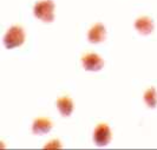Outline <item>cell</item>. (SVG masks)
<instances>
[{
	"mask_svg": "<svg viewBox=\"0 0 157 150\" xmlns=\"http://www.w3.org/2000/svg\"><path fill=\"white\" fill-rule=\"evenodd\" d=\"M144 102L147 104V106L150 109H155L157 106V91L155 87H149L145 92H144Z\"/></svg>",
	"mask_w": 157,
	"mask_h": 150,
	"instance_id": "9c48e42d",
	"label": "cell"
},
{
	"mask_svg": "<svg viewBox=\"0 0 157 150\" xmlns=\"http://www.w3.org/2000/svg\"><path fill=\"white\" fill-rule=\"evenodd\" d=\"M52 122L48 118H44V117H40V118H36L32 123V133L34 135H45L47 133L51 131L52 129Z\"/></svg>",
	"mask_w": 157,
	"mask_h": 150,
	"instance_id": "52a82bcc",
	"label": "cell"
},
{
	"mask_svg": "<svg viewBox=\"0 0 157 150\" xmlns=\"http://www.w3.org/2000/svg\"><path fill=\"white\" fill-rule=\"evenodd\" d=\"M25 41V32L19 25H13L7 30L4 36V45L8 50L21 46Z\"/></svg>",
	"mask_w": 157,
	"mask_h": 150,
	"instance_id": "7a4b0ae2",
	"label": "cell"
},
{
	"mask_svg": "<svg viewBox=\"0 0 157 150\" xmlns=\"http://www.w3.org/2000/svg\"><path fill=\"white\" fill-rule=\"evenodd\" d=\"M135 29L138 33H141L143 36H148L154 32L155 24L150 17H140L135 21Z\"/></svg>",
	"mask_w": 157,
	"mask_h": 150,
	"instance_id": "8992f818",
	"label": "cell"
},
{
	"mask_svg": "<svg viewBox=\"0 0 157 150\" xmlns=\"http://www.w3.org/2000/svg\"><path fill=\"white\" fill-rule=\"evenodd\" d=\"M55 2L52 0H41L33 7V14L44 23H52L55 20Z\"/></svg>",
	"mask_w": 157,
	"mask_h": 150,
	"instance_id": "6da1fadb",
	"label": "cell"
},
{
	"mask_svg": "<svg viewBox=\"0 0 157 150\" xmlns=\"http://www.w3.org/2000/svg\"><path fill=\"white\" fill-rule=\"evenodd\" d=\"M82 64H83V67L86 70V71H99L102 70L103 66H104V60L102 59V57L97 53H86L82 58Z\"/></svg>",
	"mask_w": 157,
	"mask_h": 150,
	"instance_id": "277c9868",
	"label": "cell"
},
{
	"mask_svg": "<svg viewBox=\"0 0 157 150\" xmlns=\"http://www.w3.org/2000/svg\"><path fill=\"white\" fill-rule=\"evenodd\" d=\"M111 129L110 126L105 123H101L96 126L94 131V142L97 147L102 148V147H106L111 141Z\"/></svg>",
	"mask_w": 157,
	"mask_h": 150,
	"instance_id": "3957f363",
	"label": "cell"
},
{
	"mask_svg": "<svg viewBox=\"0 0 157 150\" xmlns=\"http://www.w3.org/2000/svg\"><path fill=\"white\" fill-rule=\"evenodd\" d=\"M56 104L63 117H70L73 111V102L70 97H60Z\"/></svg>",
	"mask_w": 157,
	"mask_h": 150,
	"instance_id": "ba28073f",
	"label": "cell"
},
{
	"mask_svg": "<svg viewBox=\"0 0 157 150\" xmlns=\"http://www.w3.org/2000/svg\"><path fill=\"white\" fill-rule=\"evenodd\" d=\"M45 149H59L62 148V143L58 140H51L50 142H47L44 147Z\"/></svg>",
	"mask_w": 157,
	"mask_h": 150,
	"instance_id": "30bf717a",
	"label": "cell"
},
{
	"mask_svg": "<svg viewBox=\"0 0 157 150\" xmlns=\"http://www.w3.org/2000/svg\"><path fill=\"white\" fill-rule=\"evenodd\" d=\"M106 38V29L102 23L94 24L87 33V39L91 44H99Z\"/></svg>",
	"mask_w": 157,
	"mask_h": 150,
	"instance_id": "5b68a950",
	"label": "cell"
}]
</instances>
